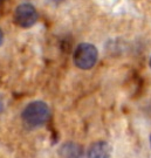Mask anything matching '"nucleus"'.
Listing matches in <instances>:
<instances>
[{"label": "nucleus", "mask_w": 151, "mask_h": 158, "mask_svg": "<svg viewBox=\"0 0 151 158\" xmlns=\"http://www.w3.org/2000/svg\"><path fill=\"white\" fill-rule=\"evenodd\" d=\"M149 64H150V68H151V57H150V62H149Z\"/></svg>", "instance_id": "nucleus-8"}, {"label": "nucleus", "mask_w": 151, "mask_h": 158, "mask_svg": "<svg viewBox=\"0 0 151 158\" xmlns=\"http://www.w3.org/2000/svg\"><path fill=\"white\" fill-rule=\"evenodd\" d=\"M2 40H4V34H2V31L0 29V45L2 44Z\"/></svg>", "instance_id": "nucleus-6"}, {"label": "nucleus", "mask_w": 151, "mask_h": 158, "mask_svg": "<svg viewBox=\"0 0 151 158\" xmlns=\"http://www.w3.org/2000/svg\"><path fill=\"white\" fill-rule=\"evenodd\" d=\"M60 156L61 158H82L83 151L82 148L75 143H67L62 145L60 149Z\"/></svg>", "instance_id": "nucleus-5"}, {"label": "nucleus", "mask_w": 151, "mask_h": 158, "mask_svg": "<svg viewBox=\"0 0 151 158\" xmlns=\"http://www.w3.org/2000/svg\"><path fill=\"white\" fill-rule=\"evenodd\" d=\"M111 147L106 141H99L93 143L87 151V158H110Z\"/></svg>", "instance_id": "nucleus-4"}, {"label": "nucleus", "mask_w": 151, "mask_h": 158, "mask_svg": "<svg viewBox=\"0 0 151 158\" xmlns=\"http://www.w3.org/2000/svg\"><path fill=\"white\" fill-rule=\"evenodd\" d=\"M38 12L31 4H21L15 8L14 21L23 28H29L38 21Z\"/></svg>", "instance_id": "nucleus-3"}, {"label": "nucleus", "mask_w": 151, "mask_h": 158, "mask_svg": "<svg viewBox=\"0 0 151 158\" xmlns=\"http://www.w3.org/2000/svg\"><path fill=\"white\" fill-rule=\"evenodd\" d=\"M50 110L49 107L42 101L31 102L23 109L21 117L25 124L31 128H38L44 125L49 119Z\"/></svg>", "instance_id": "nucleus-1"}, {"label": "nucleus", "mask_w": 151, "mask_h": 158, "mask_svg": "<svg viewBox=\"0 0 151 158\" xmlns=\"http://www.w3.org/2000/svg\"><path fill=\"white\" fill-rule=\"evenodd\" d=\"M150 145H151V135H150Z\"/></svg>", "instance_id": "nucleus-10"}, {"label": "nucleus", "mask_w": 151, "mask_h": 158, "mask_svg": "<svg viewBox=\"0 0 151 158\" xmlns=\"http://www.w3.org/2000/svg\"><path fill=\"white\" fill-rule=\"evenodd\" d=\"M99 57V52L91 44H80L74 52V63L80 69H90L95 66Z\"/></svg>", "instance_id": "nucleus-2"}, {"label": "nucleus", "mask_w": 151, "mask_h": 158, "mask_svg": "<svg viewBox=\"0 0 151 158\" xmlns=\"http://www.w3.org/2000/svg\"><path fill=\"white\" fill-rule=\"evenodd\" d=\"M2 1H4V0H0V4H1V2H2Z\"/></svg>", "instance_id": "nucleus-11"}, {"label": "nucleus", "mask_w": 151, "mask_h": 158, "mask_svg": "<svg viewBox=\"0 0 151 158\" xmlns=\"http://www.w3.org/2000/svg\"><path fill=\"white\" fill-rule=\"evenodd\" d=\"M54 1H56V2H59V1H61V0H54Z\"/></svg>", "instance_id": "nucleus-9"}, {"label": "nucleus", "mask_w": 151, "mask_h": 158, "mask_svg": "<svg viewBox=\"0 0 151 158\" xmlns=\"http://www.w3.org/2000/svg\"><path fill=\"white\" fill-rule=\"evenodd\" d=\"M1 111H2V103L0 102V113H1Z\"/></svg>", "instance_id": "nucleus-7"}]
</instances>
